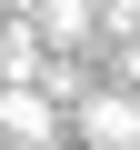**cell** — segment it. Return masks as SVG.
Here are the masks:
<instances>
[{"instance_id": "277c9868", "label": "cell", "mask_w": 140, "mask_h": 150, "mask_svg": "<svg viewBox=\"0 0 140 150\" xmlns=\"http://www.w3.org/2000/svg\"><path fill=\"white\" fill-rule=\"evenodd\" d=\"M30 20H40V40H50V50H80V40H90V20H100V0H30Z\"/></svg>"}, {"instance_id": "6da1fadb", "label": "cell", "mask_w": 140, "mask_h": 150, "mask_svg": "<svg viewBox=\"0 0 140 150\" xmlns=\"http://www.w3.org/2000/svg\"><path fill=\"white\" fill-rule=\"evenodd\" d=\"M0 140L50 150V140H60V90H40V80H0Z\"/></svg>"}, {"instance_id": "3957f363", "label": "cell", "mask_w": 140, "mask_h": 150, "mask_svg": "<svg viewBox=\"0 0 140 150\" xmlns=\"http://www.w3.org/2000/svg\"><path fill=\"white\" fill-rule=\"evenodd\" d=\"M50 70V40H40V20L10 0V20H0V80H40Z\"/></svg>"}, {"instance_id": "5b68a950", "label": "cell", "mask_w": 140, "mask_h": 150, "mask_svg": "<svg viewBox=\"0 0 140 150\" xmlns=\"http://www.w3.org/2000/svg\"><path fill=\"white\" fill-rule=\"evenodd\" d=\"M0 150H20V140H0Z\"/></svg>"}, {"instance_id": "8992f818", "label": "cell", "mask_w": 140, "mask_h": 150, "mask_svg": "<svg viewBox=\"0 0 140 150\" xmlns=\"http://www.w3.org/2000/svg\"><path fill=\"white\" fill-rule=\"evenodd\" d=\"M20 10H30V0H20Z\"/></svg>"}, {"instance_id": "7a4b0ae2", "label": "cell", "mask_w": 140, "mask_h": 150, "mask_svg": "<svg viewBox=\"0 0 140 150\" xmlns=\"http://www.w3.org/2000/svg\"><path fill=\"white\" fill-rule=\"evenodd\" d=\"M70 130H80V150H140V100L130 90H90Z\"/></svg>"}]
</instances>
